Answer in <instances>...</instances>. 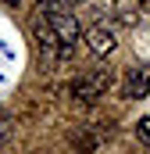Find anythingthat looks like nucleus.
<instances>
[{
  "label": "nucleus",
  "mask_w": 150,
  "mask_h": 154,
  "mask_svg": "<svg viewBox=\"0 0 150 154\" xmlns=\"http://www.w3.org/2000/svg\"><path fill=\"white\" fill-rule=\"evenodd\" d=\"M50 4H57V0H39V7H50Z\"/></svg>",
  "instance_id": "6e6552de"
},
{
  "label": "nucleus",
  "mask_w": 150,
  "mask_h": 154,
  "mask_svg": "<svg viewBox=\"0 0 150 154\" xmlns=\"http://www.w3.org/2000/svg\"><path fill=\"white\" fill-rule=\"evenodd\" d=\"M7 129H11V122H7V118L0 115V140H4V136H7Z\"/></svg>",
  "instance_id": "0eeeda50"
},
{
  "label": "nucleus",
  "mask_w": 150,
  "mask_h": 154,
  "mask_svg": "<svg viewBox=\"0 0 150 154\" xmlns=\"http://www.w3.org/2000/svg\"><path fill=\"white\" fill-rule=\"evenodd\" d=\"M43 14H46V22H50V29H54V36L61 43V61L64 57H72L75 43L82 39V29H79V22H75V14H68L61 4H50V7H39Z\"/></svg>",
  "instance_id": "f257e3e1"
},
{
  "label": "nucleus",
  "mask_w": 150,
  "mask_h": 154,
  "mask_svg": "<svg viewBox=\"0 0 150 154\" xmlns=\"http://www.w3.org/2000/svg\"><path fill=\"white\" fill-rule=\"evenodd\" d=\"M86 47H89L97 57H104V54L114 50V32L107 29V25H93V29L86 32Z\"/></svg>",
  "instance_id": "20e7f679"
},
{
  "label": "nucleus",
  "mask_w": 150,
  "mask_h": 154,
  "mask_svg": "<svg viewBox=\"0 0 150 154\" xmlns=\"http://www.w3.org/2000/svg\"><path fill=\"white\" fill-rule=\"evenodd\" d=\"M136 133H140V140H147V143H150V115L136 122Z\"/></svg>",
  "instance_id": "423d86ee"
},
{
  "label": "nucleus",
  "mask_w": 150,
  "mask_h": 154,
  "mask_svg": "<svg viewBox=\"0 0 150 154\" xmlns=\"http://www.w3.org/2000/svg\"><path fill=\"white\" fill-rule=\"evenodd\" d=\"M122 93L129 100H143L150 93V65H136L125 72V82H122Z\"/></svg>",
  "instance_id": "7ed1b4c3"
},
{
  "label": "nucleus",
  "mask_w": 150,
  "mask_h": 154,
  "mask_svg": "<svg viewBox=\"0 0 150 154\" xmlns=\"http://www.w3.org/2000/svg\"><path fill=\"white\" fill-rule=\"evenodd\" d=\"M4 4H18V0H4Z\"/></svg>",
  "instance_id": "1a4fd4ad"
},
{
  "label": "nucleus",
  "mask_w": 150,
  "mask_h": 154,
  "mask_svg": "<svg viewBox=\"0 0 150 154\" xmlns=\"http://www.w3.org/2000/svg\"><path fill=\"white\" fill-rule=\"evenodd\" d=\"M140 7H143V0H118V4H114V11H118V18H122L125 25H132V22L140 18Z\"/></svg>",
  "instance_id": "39448f33"
},
{
  "label": "nucleus",
  "mask_w": 150,
  "mask_h": 154,
  "mask_svg": "<svg viewBox=\"0 0 150 154\" xmlns=\"http://www.w3.org/2000/svg\"><path fill=\"white\" fill-rule=\"evenodd\" d=\"M107 90H111V72L107 68H93V72H86V75H79L72 82V93L79 100H97Z\"/></svg>",
  "instance_id": "f03ea898"
}]
</instances>
